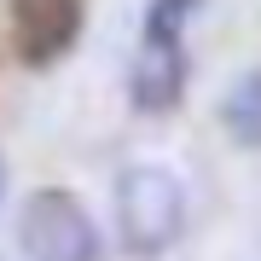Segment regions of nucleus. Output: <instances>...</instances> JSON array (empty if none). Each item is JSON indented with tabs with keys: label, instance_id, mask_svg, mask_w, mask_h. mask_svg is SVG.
Listing matches in <instances>:
<instances>
[{
	"label": "nucleus",
	"instance_id": "f257e3e1",
	"mask_svg": "<svg viewBox=\"0 0 261 261\" xmlns=\"http://www.w3.org/2000/svg\"><path fill=\"white\" fill-rule=\"evenodd\" d=\"M116 244L128 255H168L186 232V186L163 163H128L116 174Z\"/></svg>",
	"mask_w": 261,
	"mask_h": 261
},
{
	"label": "nucleus",
	"instance_id": "f03ea898",
	"mask_svg": "<svg viewBox=\"0 0 261 261\" xmlns=\"http://www.w3.org/2000/svg\"><path fill=\"white\" fill-rule=\"evenodd\" d=\"M18 244H23L29 261H99L105 255L93 215L82 209L75 192H58V186H41V192L23 197Z\"/></svg>",
	"mask_w": 261,
	"mask_h": 261
},
{
	"label": "nucleus",
	"instance_id": "7ed1b4c3",
	"mask_svg": "<svg viewBox=\"0 0 261 261\" xmlns=\"http://www.w3.org/2000/svg\"><path fill=\"white\" fill-rule=\"evenodd\" d=\"M82 35V0H12V53L29 70L58 64Z\"/></svg>",
	"mask_w": 261,
	"mask_h": 261
},
{
	"label": "nucleus",
	"instance_id": "20e7f679",
	"mask_svg": "<svg viewBox=\"0 0 261 261\" xmlns=\"http://www.w3.org/2000/svg\"><path fill=\"white\" fill-rule=\"evenodd\" d=\"M128 99L140 116H168L186 99V41L180 35H140L128 64Z\"/></svg>",
	"mask_w": 261,
	"mask_h": 261
},
{
	"label": "nucleus",
	"instance_id": "39448f33",
	"mask_svg": "<svg viewBox=\"0 0 261 261\" xmlns=\"http://www.w3.org/2000/svg\"><path fill=\"white\" fill-rule=\"evenodd\" d=\"M221 122L244 151H261V70H244L221 93Z\"/></svg>",
	"mask_w": 261,
	"mask_h": 261
},
{
	"label": "nucleus",
	"instance_id": "423d86ee",
	"mask_svg": "<svg viewBox=\"0 0 261 261\" xmlns=\"http://www.w3.org/2000/svg\"><path fill=\"white\" fill-rule=\"evenodd\" d=\"M203 12V0H145V29L140 35H180L186 41V23Z\"/></svg>",
	"mask_w": 261,
	"mask_h": 261
},
{
	"label": "nucleus",
	"instance_id": "0eeeda50",
	"mask_svg": "<svg viewBox=\"0 0 261 261\" xmlns=\"http://www.w3.org/2000/svg\"><path fill=\"white\" fill-rule=\"evenodd\" d=\"M0 192H6V174H0Z\"/></svg>",
	"mask_w": 261,
	"mask_h": 261
}]
</instances>
